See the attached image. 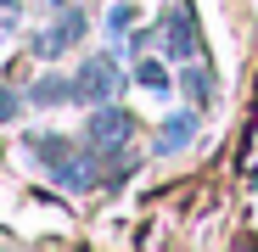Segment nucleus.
<instances>
[{"mask_svg":"<svg viewBox=\"0 0 258 252\" xmlns=\"http://www.w3.org/2000/svg\"><path fill=\"white\" fill-rule=\"evenodd\" d=\"M79 34H84V12H68V6H62V17H56L51 28H39V34H34V56H45V62H51V56L73 51V39H79Z\"/></svg>","mask_w":258,"mask_h":252,"instance_id":"nucleus-4","label":"nucleus"},{"mask_svg":"<svg viewBox=\"0 0 258 252\" xmlns=\"http://www.w3.org/2000/svg\"><path fill=\"white\" fill-rule=\"evenodd\" d=\"M62 101H79L73 78H39L34 90H28V107H62Z\"/></svg>","mask_w":258,"mask_h":252,"instance_id":"nucleus-7","label":"nucleus"},{"mask_svg":"<svg viewBox=\"0 0 258 252\" xmlns=\"http://www.w3.org/2000/svg\"><path fill=\"white\" fill-rule=\"evenodd\" d=\"M73 90H79V101H96V107H107L112 101V90H118V56L112 51H101V56H90L79 73H73Z\"/></svg>","mask_w":258,"mask_h":252,"instance_id":"nucleus-3","label":"nucleus"},{"mask_svg":"<svg viewBox=\"0 0 258 252\" xmlns=\"http://www.w3.org/2000/svg\"><path fill=\"white\" fill-rule=\"evenodd\" d=\"M17 12H23V0H0V34L17 28Z\"/></svg>","mask_w":258,"mask_h":252,"instance_id":"nucleus-9","label":"nucleus"},{"mask_svg":"<svg viewBox=\"0 0 258 252\" xmlns=\"http://www.w3.org/2000/svg\"><path fill=\"white\" fill-rule=\"evenodd\" d=\"M135 84H146L152 96H168V67L157 56H135Z\"/></svg>","mask_w":258,"mask_h":252,"instance_id":"nucleus-8","label":"nucleus"},{"mask_svg":"<svg viewBox=\"0 0 258 252\" xmlns=\"http://www.w3.org/2000/svg\"><path fill=\"white\" fill-rule=\"evenodd\" d=\"M107 23H112V34H118V28L135 23V12H129V6H112V17H107Z\"/></svg>","mask_w":258,"mask_h":252,"instance_id":"nucleus-10","label":"nucleus"},{"mask_svg":"<svg viewBox=\"0 0 258 252\" xmlns=\"http://www.w3.org/2000/svg\"><path fill=\"white\" fill-rule=\"evenodd\" d=\"M191 135H197V112H174L157 129V151L168 157V151H180V146H191Z\"/></svg>","mask_w":258,"mask_h":252,"instance_id":"nucleus-6","label":"nucleus"},{"mask_svg":"<svg viewBox=\"0 0 258 252\" xmlns=\"http://www.w3.org/2000/svg\"><path fill=\"white\" fill-rule=\"evenodd\" d=\"M180 90L191 96V107H213V73H208V56H202V62H180Z\"/></svg>","mask_w":258,"mask_h":252,"instance_id":"nucleus-5","label":"nucleus"},{"mask_svg":"<svg viewBox=\"0 0 258 252\" xmlns=\"http://www.w3.org/2000/svg\"><path fill=\"white\" fill-rule=\"evenodd\" d=\"M129 135H135V118H129L123 107H96L90 112V129H84V146H90L96 162H112V157H123Z\"/></svg>","mask_w":258,"mask_h":252,"instance_id":"nucleus-2","label":"nucleus"},{"mask_svg":"<svg viewBox=\"0 0 258 252\" xmlns=\"http://www.w3.org/2000/svg\"><path fill=\"white\" fill-rule=\"evenodd\" d=\"M157 45L168 62H202V34H197V12L185 6V0H174V6L163 12L157 23Z\"/></svg>","mask_w":258,"mask_h":252,"instance_id":"nucleus-1","label":"nucleus"},{"mask_svg":"<svg viewBox=\"0 0 258 252\" xmlns=\"http://www.w3.org/2000/svg\"><path fill=\"white\" fill-rule=\"evenodd\" d=\"M39 6H51V12H62V6H68V0H39Z\"/></svg>","mask_w":258,"mask_h":252,"instance_id":"nucleus-12","label":"nucleus"},{"mask_svg":"<svg viewBox=\"0 0 258 252\" xmlns=\"http://www.w3.org/2000/svg\"><path fill=\"white\" fill-rule=\"evenodd\" d=\"M17 107H23V101H17V96H6V84H0V118H17Z\"/></svg>","mask_w":258,"mask_h":252,"instance_id":"nucleus-11","label":"nucleus"}]
</instances>
